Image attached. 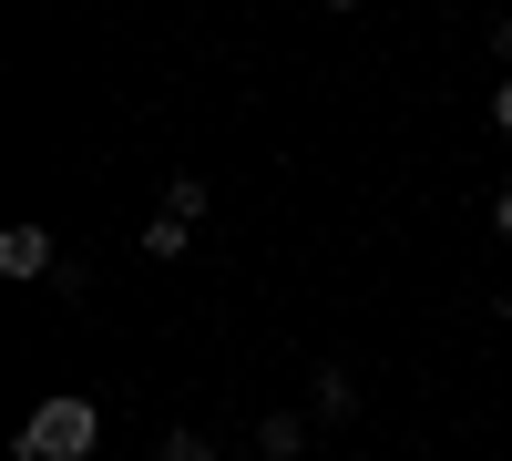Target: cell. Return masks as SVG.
Returning a JSON list of instances; mask_svg holds the SVG:
<instances>
[{
	"label": "cell",
	"instance_id": "cell-6",
	"mask_svg": "<svg viewBox=\"0 0 512 461\" xmlns=\"http://www.w3.org/2000/svg\"><path fill=\"white\" fill-rule=\"evenodd\" d=\"M164 216L195 226V216H205V175H175V185H164Z\"/></svg>",
	"mask_w": 512,
	"mask_h": 461
},
{
	"label": "cell",
	"instance_id": "cell-10",
	"mask_svg": "<svg viewBox=\"0 0 512 461\" xmlns=\"http://www.w3.org/2000/svg\"><path fill=\"white\" fill-rule=\"evenodd\" d=\"M492 52H502V62H512V11H502V21H492Z\"/></svg>",
	"mask_w": 512,
	"mask_h": 461
},
{
	"label": "cell",
	"instance_id": "cell-5",
	"mask_svg": "<svg viewBox=\"0 0 512 461\" xmlns=\"http://www.w3.org/2000/svg\"><path fill=\"white\" fill-rule=\"evenodd\" d=\"M185 246H195L185 216H154V226H144V257H185Z\"/></svg>",
	"mask_w": 512,
	"mask_h": 461
},
{
	"label": "cell",
	"instance_id": "cell-2",
	"mask_svg": "<svg viewBox=\"0 0 512 461\" xmlns=\"http://www.w3.org/2000/svg\"><path fill=\"white\" fill-rule=\"evenodd\" d=\"M0 277H62L52 226H0Z\"/></svg>",
	"mask_w": 512,
	"mask_h": 461
},
{
	"label": "cell",
	"instance_id": "cell-4",
	"mask_svg": "<svg viewBox=\"0 0 512 461\" xmlns=\"http://www.w3.org/2000/svg\"><path fill=\"white\" fill-rule=\"evenodd\" d=\"M318 421H359V380H349V369H318Z\"/></svg>",
	"mask_w": 512,
	"mask_h": 461
},
{
	"label": "cell",
	"instance_id": "cell-11",
	"mask_svg": "<svg viewBox=\"0 0 512 461\" xmlns=\"http://www.w3.org/2000/svg\"><path fill=\"white\" fill-rule=\"evenodd\" d=\"M318 11H359V0H318Z\"/></svg>",
	"mask_w": 512,
	"mask_h": 461
},
{
	"label": "cell",
	"instance_id": "cell-1",
	"mask_svg": "<svg viewBox=\"0 0 512 461\" xmlns=\"http://www.w3.org/2000/svg\"><path fill=\"white\" fill-rule=\"evenodd\" d=\"M93 441H103V400H72V390H62V400H41L31 421H21L11 451H21V461H93Z\"/></svg>",
	"mask_w": 512,
	"mask_h": 461
},
{
	"label": "cell",
	"instance_id": "cell-7",
	"mask_svg": "<svg viewBox=\"0 0 512 461\" xmlns=\"http://www.w3.org/2000/svg\"><path fill=\"white\" fill-rule=\"evenodd\" d=\"M154 461H216V441H205V431H164Z\"/></svg>",
	"mask_w": 512,
	"mask_h": 461
},
{
	"label": "cell",
	"instance_id": "cell-3",
	"mask_svg": "<svg viewBox=\"0 0 512 461\" xmlns=\"http://www.w3.org/2000/svg\"><path fill=\"white\" fill-rule=\"evenodd\" d=\"M308 451V410H267L256 421V461H297Z\"/></svg>",
	"mask_w": 512,
	"mask_h": 461
},
{
	"label": "cell",
	"instance_id": "cell-8",
	"mask_svg": "<svg viewBox=\"0 0 512 461\" xmlns=\"http://www.w3.org/2000/svg\"><path fill=\"white\" fill-rule=\"evenodd\" d=\"M492 134H512V82H492Z\"/></svg>",
	"mask_w": 512,
	"mask_h": 461
},
{
	"label": "cell",
	"instance_id": "cell-9",
	"mask_svg": "<svg viewBox=\"0 0 512 461\" xmlns=\"http://www.w3.org/2000/svg\"><path fill=\"white\" fill-rule=\"evenodd\" d=\"M492 236H512V185H502V195H492Z\"/></svg>",
	"mask_w": 512,
	"mask_h": 461
}]
</instances>
